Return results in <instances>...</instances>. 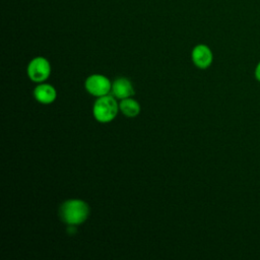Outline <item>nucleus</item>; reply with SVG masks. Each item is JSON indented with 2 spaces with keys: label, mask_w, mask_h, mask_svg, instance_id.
Returning <instances> with one entry per match:
<instances>
[{
  "label": "nucleus",
  "mask_w": 260,
  "mask_h": 260,
  "mask_svg": "<svg viewBox=\"0 0 260 260\" xmlns=\"http://www.w3.org/2000/svg\"><path fill=\"white\" fill-rule=\"evenodd\" d=\"M89 214L88 205L77 199H72L64 202L60 208V216L63 221L68 224L82 223Z\"/></svg>",
  "instance_id": "1"
},
{
  "label": "nucleus",
  "mask_w": 260,
  "mask_h": 260,
  "mask_svg": "<svg viewBox=\"0 0 260 260\" xmlns=\"http://www.w3.org/2000/svg\"><path fill=\"white\" fill-rule=\"evenodd\" d=\"M118 112V105L112 95L100 96L93 105V116L102 123L112 121Z\"/></svg>",
  "instance_id": "2"
},
{
  "label": "nucleus",
  "mask_w": 260,
  "mask_h": 260,
  "mask_svg": "<svg viewBox=\"0 0 260 260\" xmlns=\"http://www.w3.org/2000/svg\"><path fill=\"white\" fill-rule=\"evenodd\" d=\"M50 63L43 57H37L32 59L27 66V74L29 78L36 82L46 80L50 75Z\"/></svg>",
  "instance_id": "3"
},
{
  "label": "nucleus",
  "mask_w": 260,
  "mask_h": 260,
  "mask_svg": "<svg viewBox=\"0 0 260 260\" xmlns=\"http://www.w3.org/2000/svg\"><path fill=\"white\" fill-rule=\"evenodd\" d=\"M85 88L92 95L103 96L108 94V92L112 88V85L110 80L106 76L93 74L86 79Z\"/></svg>",
  "instance_id": "4"
},
{
  "label": "nucleus",
  "mask_w": 260,
  "mask_h": 260,
  "mask_svg": "<svg viewBox=\"0 0 260 260\" xmlns=\"http://www.w3.org/2000/svg\"><path fill=\"white\" fill-rule=\"evenodd\" d=\"M192 60L199 68H206L212 62V53L205 45H198L193 49Z\"/></svg>",
  "instance_id": "5"
},
{
  "label": "nucleus",
  "mask_w": 260,
  "mask_h": 260,
  "mask_svg": "<svg viewBox=\"0 0 260 260\" xmlns=\"http://www.w3.org/2000/svg\"><path fill=\"white\" fill-rule=\"evenodd\" d=\"M112 92L118 99H127L134 94V88L129 79L125 77L117 78L112 85Z\"/></svg>",
  "instance_id": "6"
},
{
  "label": "nucleus",
  "mask_w": 260,
  "mask_h": 260,
  "mask_svg": "<svg viewBox=\"0 0 260 260\" xmlns=\"http://www.w3.org/2000/svg\"><path fill=\"white\" fill-rule=\"evenodd\" d=\"M37 101L43 104H50L56 99V90L50 84H40L34 91Z\"/></svg>",
  "instance_id": "7"
},
{
  "label": "nucleus",
  "mask_w": 260,
  "mask_h": 260,
  "mask_svg": "<svg viewBox=\"0 0 260 260\" xmlns=\"http://www.w3.org/2000/svg\"><path fill=\"white\" fill-rule=\"evenodd\" d=\"M119 108L122 113L127 117H135L140 112L139 104L130 98L123 99L119 105Z\"/></svg>",
  "instance_id": "8"
},
{
  "label": "nucleus",
  "mask_w": 260,
  "mask_h": 260,
  "mask_svg": "<svg viewBox=\"0 0 260 260\" xmlns=\"http://www.w3.org/2000/svg\"><path fill=\"white\" fill-rule=\"evenodd\" d=\"M256 77H257L258 80H260V63H259V65H258L257 69H256Z\"/></svg>",
  "instance_id": "9"
}]
</instances>
